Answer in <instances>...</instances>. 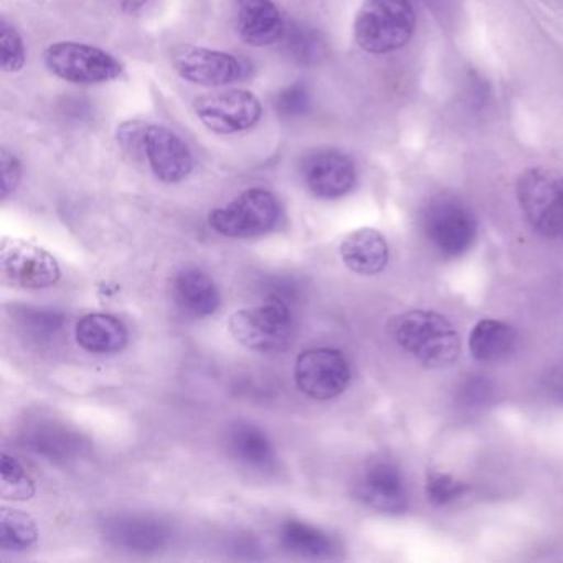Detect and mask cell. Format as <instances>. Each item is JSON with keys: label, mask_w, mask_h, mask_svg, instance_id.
<instances>
[{"label": "cell", "mask_w": 563, "mask_h": 563, "mask_svg": "<svg viewBox=\"0 0 563 563\" xmlns=\"http://www.w3.org/2000/svg\"><path fill=\"white\" fill-rule=\"evenodd\" d=\"M390 332L395 342L424 367H448L460 357V334L438 312H405L390 322Z\"/></svg>", "instance_id": "6da1fadb"}, {"label": "cell", "mask_w": 563, "mask_h": 563, "mask_svg": "<svg viewBox=\"0 0 563 563\" xmlns=\"http://www.w3.org/2000/svg\"><path fill=\"white\" fill-rule=\"evenodd\" d=\"M415 22L408 0H364L355 15V42L368 54H388L408 44Z\"/></svg>", "instance_id": "7a4b0ae2"}, {"label": "cell", "mask_w": 563, "mask_h": 563, "mask_svg": "<svg viewBox=\"0 0 563 563\" xmlns=\"http://www.w3.org/2000/svg\"><path fill=\"white\" fill-rule=\"evenodd\" d=\"M517 200L533 232L543 239L563 236V173L527 169L516 186Z\"/></svg>", "instance_id": "3957f363"}, {"label": "cell", "mask_w": 563, "mask_h": 563, "mask_svg": "<svg viewBox=\"0 0 563 563\" xmlns=\"http://www.w3.org/2000/svg\"><path fill=\"white\" fill-rule=\"evenodd\" d=\"M51 74L74 85H103L118 80L124 67L118 58L93 45L57 42L45 51Z\"/></svg>", "instance_id": "277c9868"}, {"label": "cell", "mask_w": 563, "mask_h": 563, "mask_svg": "<svg viewBox=\"0 0 563 563\" xmlns=\"http://www.w3.org/2000/svg\"><path fill=\"white\" fill-rule=\"evenodd\" d=\"M233 338L250 351L283 352L292 341V319L282 299L240 309L229 321Z\"/></svg>", "instance_id": "5b68a950"}, {"label": "cell", "mask_w": 563, "mask_h": 563, "mask_svg": "<svg viewBox=\"0 0 563 563\" xmlns=\"http://www.w3.org/2000/svg\"><path fill=\"white\" fill-rule=\"evenodd\" d=\"M279 220V203L269 190L253 187L240 194L225 207L213 210L209 223L229 239H253L275 229Z\"/></svg>", "instance_id": "8992f818"}, {"label": "cell", "mask_w": 563, "mask_h": 563, "mask_svg": "<svg viewBox=\"0 0 563 563\" xmlns=\"http://www.w3.org/2000/svg\"><path fill=\"white\" fill-rule=\"evenodd\" d=\"M423 227L433 249L446 258L470 252L477 235L476 217L463 200L453 196H440L428 203Z\"/></svg>", "instance_id": "52a82bcc"}, {"label": "cell", "mask_w": 563, "mask_h": 563, "mask_svg": "<svg viewBox=\"0 0 563 563\" xmlns=\"http://www.w3.org/2000/svg\"><path fill=\"white\" fill-rule=\"evenodd\" d=\"M194 111L200 123L212 133L239 134L260 123L263 107L252 91L227 90L196 98Z\"/></svg>", "instance_id": "ba28073f"}, {"label": "cell", "mask_w": 563, "mask_h": 563, "mask_svg": "<svg viewBox=\"0 0 563 563\" xmlns=\"http://www.w3.org/2000/svg\"><path fill=\"white\" fill-rule=\"evenodd\" d=\"M0 272L5 283L18 288H48L60 279V266L51 253L18 239L2 240Z\"/></svg>", "instance_id": "9c48e42d"}, {"label": "cell", "mask_w": 563, "mask_h": 563, "mask_svg": "<svg viewBox=\"0 0 563 563\" xmlns=\"http://www.w3.org/2000/svg\"><path fill=\"white\" fill-rule=\"evenodd\" d=\"M295 377L302 394L314 400H331L347 388L351 368L335 349H309L296 361Z\"/></svg>", "instance_id": "30bf717a"}, {"label": "cell", "mask_w": 563, "mask_h": 563, "mask_svg": "<svg viewBox=\"0 0 563 563\" xmlns=\"http://www.w3.org/2000/svg\"><path fill=\"white\" fill-rule=\"evenodd\" d=\"M173 67L183 80L207 88L236 84L249 75L246 65L232 54L192 45L174 52Z\"/></svg>", "instance_id": "8fae6325"}, {"label": "cell", "mask_w": 563, "mask_h": 563, "mask_svg": "<svg viewBox=\"0 0 563 563\" xmlns=\"http://www.w3.org/2000/svg\"><path fill=\"white\" fill-rule=\"evenodd\" d=\"M306 189L322 200L347 196L357 183V170L351 157L338 150L312 151L301 164Z\"/></svg>", "instance_id": "7c38bea8"}, {"label": "cell", "mask_w": 563, "mask_h": 563, "mask_svg": "<svg viewBox=\"0 0 563 563\" xmlns=\"http://www.w3.org/2000/svg\"><path fill=\"white\" fill-rule=\"evenodd\" d=\"M144 156L154 176L164 184L183 183L194 170V157L187 144L159 124H147Z\"/></svg>", "instance_id": "4fadbf2b"}, {"label": "cell", "mask_w": 563, "mask_h": 563, "mask_svg": "<svg viewBox=\"0 0 563 563\" xmlns=\"http://www.w3.org/2000/svg\"><path fill=\"white\" fill-rule=\"evenodd\" d=\"M358 500L385 514H401L407 509L408 497L404 476L397 466L387 461L371 464L355 484Z\"/></svg>", "instance_id": "5bb4252c"}, {"label": "cell", "mask_w": 563, "mask_h": 563, "mask_svg": "<svg viewBox=\"0 0 563 563\" xmlns=\"http://www.w3.org/2000/svg\"><path fill=\"white\" fill-rule=\"evenodd\" d=\"M108 542L128 552H156L170 539V529L150 516H117L103 527Z\"/></svg>", "instance_id": "9a60e30c"}, {"label": "cell", "mask_w": 563, "mask_h": 563, "mask_svg": "<svg viewBox=\"0 0 563 563\" xmlns=\"http://www.w3.org/2000/svg\"><path fill=\"white\" fill-rule=\"evenodd\" d=\"M286 22L273 0H236V31L252 47H269L282 41Z\"/></svg>", "instance_id": "2e32d148"}, {"label": "cell", "mask_w": 563, "mask_h": 563, "mask_svg": "<svg viewBox=\"0 0 563 563\" xmlns=\"http://www.w3.org/2000/svg\"><path fill=\"white\" fill-rule=\"evenodd\" d=\"M173 298L184 314L202 319L216 314L220 292L213 279L202 269L187 266L173 279Z\"/></svg>", "instance_id": "e0dca14e"}, {"label": "cell", "mask_w": 563, "mask_h": 563, "mask_svg": "<svg viewBox=\"0 0 563 563\" xmlns=\"http://www.w3.org/2000/svg\"><path fill=\"white\" fill-rule=\"evenodd\" d=\"M227 450L243 466L256 471L273 470L276 464L275 448L268 434L249 421H235L225 434Z\"/></svg>", "instance_id": "ac0fdd59"}, {"label": "cell", "mask_w": 563, "mask_h": 563, "mask_svg": "<svg viewBox=\"0 0 563 563\" xmlns=\"http://www.w3.org/2000/svg\"><path fill=\"white\" fill-rule=\"evenodd\" d=\"M345 266L358 275H377L388 263V245L384 235L374 229H358L341 243Z\"/></svg>", "instance_id": "d6986e66"}, {"label": "cell", "mask_w": 563, "mask_h": 563, "mask_svg": "<svg viewBox=\"0 0 563 563\" xmlns=\"http://www.w3.org/2000/svg\"><path fill=\"white\" fill-rule=\"evenodd\" d=\"M75 335L80 347L93 354H117L128 344V331L123 322L101 312L81 318Z\"/></svg>", "instance_id": "ffe728a7"}, {"label": "cell", "mask_w": 563, "mask_h": 563, "mask_svg": "<svg viewBox=\"0 0 563 563\" xmlns=\"http://www.w3.org/2000/svg\"><path fill=\"white\" fill-rule=\"evenodd\" d=\"M517 345V332L496 319H483L470 334V352L479 362H499L509 357Z\"/></svg>", "instance_id": "44dd1931"}, {"label": "cell", "mask_w": 563, "mask_h": 563, "mask_svg": "<svg viewBox=\"0 0 563 563\" xmlns=\"http://www.w3.org/2000/svg\"><path fill=\"white\" fill-rule=\"evenodd\" d=\"M279 539L288 552L308 559H329L335 552L334 540L328 533L302 520L289 519L283 522Z\"/></svg>", "instance_id": "7402d4cb"}, {"label": "cell", "mask_w": 563, "mask_h": 563, "mask_svg": "<svg viewBox=\"0 0 563 563\" xmlns=\"http://www.w3.org/2000/svg\"><path fill=\"white\" fill-rule=\"evenodd\" d=\"M27 446L35 453L54 461H65L77 451L78 441L74 434L57 424H35L27 431Z\"/></svg>", "instance_id": "603a6c76"}, {"label": "cell", "mask_w": 563, "mask_h": 563, "mask_svg": "<svg viewBox=\"0 0 563 563\" xmlns=\"http://www.w3.org/2000/svg\"><path fill=\"white\" fill-rule=\"evenodd\" d=\"M283 44H285L286 54L292 60L302 65L318 64L325 54L324 38L318 31L301 24V22H291L286 25L283 34Z\"/></svg>", "instance_id": "cb8c5ba5"}, {"label": "cell", "mask_w": 563, "mask_h": 563, "mask_svg": "<svg viewBox=\"0 0 563 563\" xmlns=\"http://www.w3.org/2000/svg\"><path fill=\"white\" fill-rule=\"evenodd\" d=\"M38 539L37 526L29 514L18 509L0 512V547L11 552H24Z\"/></svg>", "instance_id": "d4e9b609"}, {"label": "cell", "mask_w": 563, "mask_h": 563, "mask_svg": "<svg viewBox=\"0 0 563 563\" xmlns=\"http://www.w3.org/2000/svg\"><path fill=\"white\" fill-rule=\"evenodd\" d=\"M2 483L0 494L4 499L27 500L35 494V484L24 467L14 457L4 454L2 456Z\"/></svg>", "instance_id": "484cf974"}, {"label": "cell", "mask_w": 563, "mask_h": 563, "mask_svg": "<svg viewBox=\"0 0 563 563\" xmlns=\"http://www.w3.org/2000/svg\"><path fill=\"white\" fill-rule=\"evenodd\" d=\"M0 51H2L0 65L5 74H19L24 68L27 60L24 38L5 19L0 21Z\"/></svg>", "instance_id": "4316f807"}, {"label": "cell", "mask_w": 563, "mask_h": 563, "mask_svg": "<svg viewBox=\"0 0 563 563\" xmlns=\"http://www.w3.org/2000/svg\"><path fill=\"white\" fill-rule=\"evenodd\" d=\"M65 316L54 309L25 308L19 314V324L35 339H48L64 328Z\"/></svg>", "instance_id": "83f0119b"}, {"label": "cell", "mask_w": 563, "mask_h": 563, "mask_svg": "<svg viewBox=\"0 0 563 563\" xmlns=\"http://www.w3.org/2000/svg\"><path fill=\"white\" fill-rule=\"evenodd\" d=\"M470 484L451 474L431 471L427 476V497L434 506H448L470 493Z\"/></svg>", "instance_id": "f1b7e54d"}, {"label": "cell", "mask_w": 563, "mask_h": 563, "mask_svg": "<svg viewBox=\"0 0 563 563\" xmlns=\"http://www.w3.org/2000/svg\"><path fill=\"white\" fill-rule=\"evenodd\" d=\"M275 108L286 118L302 117L311 110V91L301 81L289 85L276 95Z\"/></svg>", "instance_id": "f546056e"}, {"label": "cell", "mask_w": 563, "mask_h": 563, "mask_svg": "<svg viewBox=\"0 0 563 563\" xmlns=\"http://www.w3.org/2000/svg\"><path fill=\"white\" fill-rule=\"evenodd\" d=\"M0 167H2V199H8L18 190L22 180V164L14 153L2 147L0 150Z\"/></svg>", "instance_id": "4dcf8cb0"}, {"label": "cell", "mask_w": 563, "mask_h": 563, "mask_svg": "<svg viewBox=\"0 0 563 563\" xmlns=\"http://www.w3.org/2000/svg\"><path fill=\"white\" fill-rule=\"evenodd\" d=\"M147 124L140 121H126L118 128L117 140L130 154H144V136Z\"/></svg>", "instance_id": "1f68e13d"}, {"label": "cell", "mask_w": 563, "mask_h": 563, "mask_svg": "<svg viewBox=\"0 0 563 563\" xmlns=\"http://www.w3.org/2000/svg\"><path fill=\"white\" fill-rule=\"evenodd\" d=\"M493 395V385L484 377H471L460 388L461 401L467 407L486 404Z\"/></svg>", "instance_id": "d6a6232c"}, {"label": "cell", "mask_w": 563, "mask_h": 563, "mask_svg": "<svg viewBox=\"0 0 563 563\" xmlns=\"http://www.w3.org/2000/svg\"><path fill=\"white\" fill-rule=\"evenodd\" d=\"M545 391L553 400L563 404V367L553 368L545 377Z\"/></svg>", "instance_id": "836d02e7"}, {"label": "cell", "mask_w": 563, "mask_h": 563, "mask_svg": "<svg viewBox=\"0 0 563 563\" xmlns=\"http://www.w3.org/2000/svg\"><path fill=\"white\" fill-rule=\"evenodd\" d=\"M114 4L128 14H136V12L143 11L146 8L150 0H113Z\"/></svg>", "instance_id": "e575fe53"}]
</instances>
